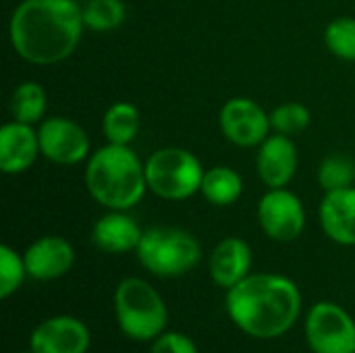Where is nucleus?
Listing matches in <instances>:
<instances>
[{
  "label": "nucleus",
  "mask_w": 355,
  "mask_h": 353,
  "mask_svg": "<svg viewBox=\"0 0 355 353\" xmlns=\"http://www.w3.org/2000/svg\"><path fill=\"white\" fill-rule=\"evenodd\" d=\"M83 27V6L75 0H23L12 10L8 37L23 60L46 67L75 52Z\"/></svg>",
  "instance_id": "obj_1"
},
{
  "label": "nucleus",
  "mask_w": 355,
  "mask_h": 353,
  "mask_svg": "<svg viewBox=\"0 0 355 353\" xmlns=\"http://www.w3.org/2000/svg\"><path fill=\"white\" fill-rule=\"evenodd\" d=\"M225 308L241 333L254 339H277L295 327L302 293L289 277L258 273L227 289Z\"/></svg>",
  "instance_id": "obj_2"
},
{
  "label": "nucleus",
  "mask_w": 355,
  "mask_h": 353,
  "mask_svg": "<svg viewBox=\"0 0 355 353\" xmlns=\"http://www.w3.org/2000/svg\"><path fill=\"white\" fill-rule=\"evenodd\" d=\"M85 185L100 206L129 210L146 196V162L129 146L106 144L87 158Z\"/></svg>",
  "instance_id": "obj_3"
},
{
  "label": "nucleus",
  "mask_w": 355,
  "mask_h": 353,
  "mask_svg": "<svg viewBox=\"0 0 355 353\" xmlns=\"http://www.w3.org/2000/svg\"><path fill=\"white\" fill-rule=\"evenodd\" d=\"M114 318L125 337L154 341L166 331L168 310L162 295L148 281L127 277L114 289Z\"/></svg>",
  "instance_id": "obj_4"
},
{
  "label": "nucleus",
  "mask_w": 355,
  "mask_h": 353,
  "mask_svg": "<svg viewBox=\"0 0 355 353\" xmlns=\"http://www.w3.org/2000/svg\"><path fill=\"white\" fill-rule=\"evenodd\" d=\"M141 266L160 279L183 277L202 260L200 241L179 227H152L144 231L135 250Z\"/></svg>",
  "instance_id": "obj_5"
},
{
  "label": "nucleus",
  "mask_w": 355,
  "mask_h": 353,
  "mask_svg": "<svg viewBox=\"0 0 355 353\" xmlns=\"http://www.w3.org/2000/svg\"><path fill=\"white\" fill-rule=\"evenodd\" d=\"M204 166L185 148H160L146 160L148 189L162 200L181 202L196 196L202 187Z\"/></svg>",
  "instance_id": "obj_6"
},
{
  "label": "nucleus",
  "mask_w": 355,
  "mask_h": 353,
  "mask_svg": "<svg viewBox=\"0 0 355 353\" xmlns=\"http://www.w3.org/2000/svg\"><path fill=\"white\" fill-rule=\"evenodd\" d=\"M304 333L312 353H355V320L339 304H314L306 314Z\"/></svg>",
  "instance_id": "obj_7"
},
{
  "label": "nucleus",
  "mask_w": 355,
  "mask_h": 353,
  "mask_svg": "<svg viewBox=\"0 0 355 353\" xmlns=\"http://www.w3.org/2000/svg\"><path fill=\"white\" fill-rule=\"evenodd\" d=\"M258 223L266 237L279 243L295 241L306 227L302 200L285 187H268L258 202Z\"/></svg>",
  "instance_id": "obj_8"
},
{
  "label": "nucleus",
  "mask_w": 355,
  "mask_h": 353,
  "mask_svg": "<svg viewBox=\"0 0 355 353\" xmlns=\"http://www.w3.org/2000/svg\"><path fill=\"white\" fill-rule=\"evenodd\" d=\"M40 152L46 160L62 166L79 164L89 158V137L85 129L67 117H50L37 129Z\"/></svg>",
  "instance_id": "obj_9"
},
{
  "label": "nucleus",
  "mask_w": 355,
  "mask_h": 353,
  "mask_svg": "<svg viewBox=\"0 0 355 353\" xmlns=\"http://www.w3.org/2000/svg\"><path fill=\"white\" fill-rule=\"evenodd\" d=\"M220 131L223 135L239 146L252 148L260 146L270 135V114L252 98H231L220 108Z\"/></svg>",
  "instance_id": "obj_10"
},
{
  "label": "nucleus",
  "mask_w": 355,
  "mask_h": 353,
  "mask_svg": "<svg viewBox=\"0 0 355 353\" xmlns=\"http://www.w3.org/2000/svg\"><path fill=\"white\" fill-rule=\"evenodd\" d=\"M89 329L75 316H52L42 320L29 335V350L35 353H87Z\"/></svg>",
  "instance_id": "obj_11"
},
{
  "label": "nucleus",
  "mask_w": 355,
  "mask_h": 353,
  "mask_svg": "<svg viewBox=\"0 0 355 353\" xmlns=\"http://www.w3.org/2000/svg\"><path fill=\"white\" fill-rule=\"evenodd\" d=\"M23 260L29 279L48 283L64 277L73 268L75 250L60 235H44L25 250Z\"/></svg>",
  "instance_id": "obj_12"
},
{
  "label": "nucleus",
  "mask_w": 355,
  "mask_h": 353,
  "mask_svg": "<svg viewBox=\"0 0 355 353\" xmlns=\"http://www.w3.org/2000/svg\"><path fill=\"white\" fill-rule=\"evenodd\" d=\"M297 162H300L297 148L289 135L283 133L268 135L258 148L256 169L262 183H266L268 187L289 185L297 173Z\"/></svg>",
  "instance_id": "obj_13"
},
{
  "label": "nucleus",
  "mask_w": 355,
  "mask_h": 353,
  "mask_svg": "<svg viewBox=\"0 0 355 353\" xmlns=\"http://www.w3.org/2000/svg\"><path fill=\"white\" fill-rule=\"evenodd\" d=\"M40 137L33 125L10 121L0 129V171L21 175L33 166L40 156Z\"/></svg>",
  "instance_id": "obj_14"
},
{
  "label": "nucleus",
  "mask_w": 355,
  "mask_h": 353,
  "mask_svg": "<svg viewBox=\"0 0 355 353\" xmlns=\"http://www.w3.org/2000/svg\"><path fill=\"white\" fill-rule=\"evenodd\" d=\"M320 227L339 246H355V187L327 191L320 202Z\"/></svg>",
  "instance_id": "obj_15"
},
{
  "label": "nucleus",
  "mask_w": 355,
  "mask_h": 353,
  "mask_svg": "<svg viewBox=\"0 0 355 353\" xmlns=\"http://www.w3.org/2000/svg\"><path fill=\"white\" fill-rule=\"evenodd\" d=\"M210 279L223 287L231 289L241 283L252 273V248L241 237H227L223 239L210 254L208 262Z\"/></svg>",
  "instance_id": "obj_16"
},
{
  "label": "nucleus",
  "mask_w": 355,
  "mask_h": 353,
  "mask_svg": "<svg viewBox=\"0 0 355 353\" xmlns=\"http://www.w3.org/2000/svg\"><path fill=\"white\" fill-rule=\"evenodd\" d=\"M141 235V227L129 214H125V210H110L92 227V243L106 254L135 252Z\"/></svg>",
  "instance_id": "obj_17"
},
{
  "label": "nucleus",
  "mask_w": 355,
  "mask_h": 353,
  "mask_svg": "<svg viewBox=\"0 0 355 353\" xmlns=\"http://www.w3.org/2000/svg\"><path fill=\"white\" fill-rule=\"evenodd\" d=\"M200 193L212 206H231L243 193V179L231 166H212L204 171Z\"/></svg>",
  "instance_id": "obj_18"
},
{
  "label": "nucleus",
  "mask_w": 355,
  "mask_h": 353,
  "mask_svg": "<svg viewBox=\"0 0 355 353\" xmlns=\"http://www.w3.org/2000/svg\"><path fill=\"white\" fill-rule=\"evenodd\" d=\"M102 129L104 135L108 139V144H116V146H129L137 131H139V112L133 104L129 102H114L102 121Z\"/></svg>",
  "instance_id": "obj_19"
},
{
  "label": "nucleus",
  "mask_w": 355,
  "mask_h": 353,
  "mask_svg": "<svg viewBox=\"0 0 355 353\" xmlns=\"http://www.w3.org/2000/svg\"><path fill=\"white\" fill-rule=\"evenodd\" d=\"M48 106L46 89L37 81H23L15 87L10 98V112L15 121L35 125L44 119Z\"/></svg>",
  "instance_id": "obj_20"
},
{
  "label": "nucleus",
  "mask_w": 355,
  "mask_h": 353,
  "mask_svg": "<svg viewBox=\"0 0 355 353\" xmlns=\"http://www.w3.org/2000/svg\"><path fill=\"white\" fill-rule=\"evenodd\" d=\"M125 17L123 0H87L83 6V23L94 31H112L123 25Z\"/></svg>",
  "instance_id": "obj_21"
},
{
  "label": "nucleus",
  "mask_w": 355,
  "mask_h": 353,
  "mask_svg": "<svg viewBox=\"0 0 355 353\" xmlns=\"http://www.w3.org/2000/svg\"><path fill=\"white\" fill-rule=\"evenodd\" d=\"M324 44L331 54L343 60L355 62V19L339 17L324 29Z\"/></svg>",
  "instance_id": "obj_22"
},
{
  "label": "nucleus",
  "mask_w": 355,
  "mask_h": 353,
  "mask_svg": "<svg viewBox=\"0 0 355 353\" xmlns=\"http://www.w3.org/2000/svg\"><path fill=\"white\" fill-rule=\"evenodd\" d=\"M318 183L324 191L345 189L355 183V162L345 156H329L318 169Z\"/></svg>",
  "instance_id": "obj_23"
},
{
  "label": "nucleus",
  "mask_w": 355,
  "mask_h": 353,
  "mask_svg": "<svg viewBox=\"0 0 355 353\" xmlns=\"http://www.w3.org/2000/svg\"><path fill=\"white\" fill-rule=\"evenodd\" d=\"M310 121H312V114H310L308 106H304L300 102L281 104L270 112V125H272L275 133H283L289 137L306 131Z\"/></svg>",
  "instance_id": "obj_24"
},
{
  "label": "nucleus",
  "mask_w": 355,
  "mask_h": 353,
  "mask_svg": "<svg viewBox=\"0 0 355 353\" xmlns=\"http://www.w3.org/2000/svg\"><path fill=\"white\" fill-rule=\"evenodd\" d=\"M27 279V268L23 256H19L10 246H0V298L8 300Z\"/></svg>",
  "instance_id": "obj_25"
},
{
  "label": "nucleus",
  "mask_w": 355,
  "mask_h": 353,
  "mask_svg": "<svg viewBox=\"0 0 355 353\" xmlns=\"http://www.w3.org/2000/svg\"><path fill=\"white\" fill-rule=\"evenodd\" d=\"M150 353H200L198 345L191 337L177 333V331H164L152 341Z\"/></svg>",
  "instance_id": "obj_26"
},
{
  "label": "nucleus",
  "mask_w": 355,
  "mask_h": 353,
  "mask_svg": "<svg viewBox=\"0 0 355 353\" xmlns=\"http://www.w3.org/2000/svg\"><path fill=\"white\" fill-rule=\"evenodd\" d=\"M23 353H35V352H33V350H29V352H23Z\"/></svg>",
  "instance_id": "obj_27"
}]
</instances>
